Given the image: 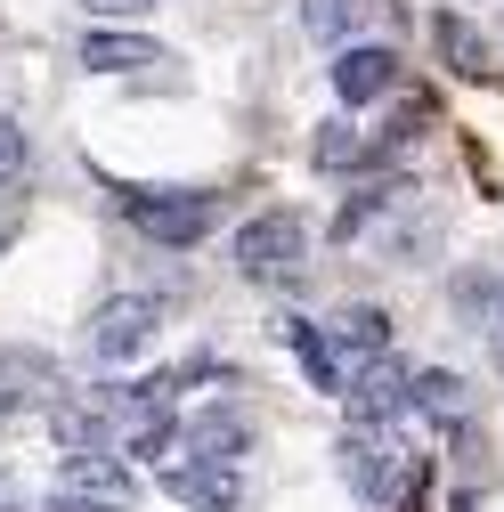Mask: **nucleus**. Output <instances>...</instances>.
<instances>
[{
    "mask_svg": "<svg viewBox=\"0 0 504 512\" xmlns=\"http://www.w3.org/2000/svg\"><path fill=\"white\" fill-rule=\"evenodd\" d=\"M179 431L196 439V456H204V464H236L244 447H252V423H244L236 407H204V415H187Z\"/></svg>",
    "mask_w": 504,
    "mask_h": 512,
    "instance_id": "nucleus-13",
    "label": "nucleus"
},
{
    "mask_svg": "<svg viewBox=\"0 0 504 512\" xmlns=\"http://www.w3.org/2000/svg\"><path fill=\"white\" fill-rule=\"evenodd\" d=\"M155 326H163V301L155 293H114V301L90 309V350L98 358H139L155 342Z\"/></svg>",
    "mask_w": 504,
    "mask_h": 512,
    "instance_id": "nucleus-5",
    "label": "nucleus"
},
{
    "mask_svg": "<svg viewBox=\"0 0 504 512\" xmlns=\"http://www.w3.org/2000/svg\"><path fill=\"white\" fill-rule=\"evenodd\" d=\"M448 309H456V326L496 334V326H504V277H496V269H456V277H448Z\"/></svg>",
    "mask_w": 504,
    "mask_h": 512,
    "instance_id": "nucleus-8",
    "label": "nucleus"
},
{
    "mask_svg": "<svg viewBox=\"0 0 504 512\" xmlns=\"http://www.w3.org/2000/svg\"><path fill=\"white\" fill-rule=\"evenodd\" d=\"M0 512H25V504H17V480H9V472H0Z\"/></svg>",
    "mask_w": 504,
    "mask_h": 512,
    "instance_id": "nucleus-21",
    "label": "nucleus"
},
{
    "mask_svg": "<svg viewBox=\"0 0 504 512\" xmlns=\"http://www.w3.org/2000/svg\"><path fill=\"white\" fill-rule=\"evenodd\" d=\"M350 17H358V0H301V25L318 33V41H342Z\"/></svg>",
    "mask_w": 504,
    "mask_h": 512,
    "instance_id": "nucleus-18",
    "label": "nucleus"
},
{
    "mask_svg": "<svg viewBox=\"0 0 504 512\" xmlns=\"http://www.w3.org/2000/svg\"><path fill=\"white\" fill-rule=\"evenodd\" d=\"M456 512H480V488H456Z\"/></svg>",
    "mask_w": 504,
    "mask_h": 512,
    "instance_id": "nucleus-22",
    "label": "nucleus"
},
{
    "mask_svg": "<svg viewBox=\"0 0 504 512\" xmlns=\"http://www.w3.org/2000/svg\"><path fill=\"white\" fill-rule=\"evenodd\" d=\"M488 342H496V366H504V326H496V334H488Z\"/></svg>",
    "mask_w": 504,
    "mask_h": 512,
    "instance_id": "nucleus-23",
    "label": "nucleus"
},
{
    "mask_svg": "<svg viewBox=\"0 0 504 512\" xmlns=\"http://www.w3.org/2000/svg\"><path fill=\"white\" fill-rule=\"evenodd\" d=\"M33 399H57V366L41 350H0V423L25 415Z\"/></svg>",
    "mask_w": 504,
    "mask_h": 512,
    "instance_id": "nucleus-6",
    "label": "nucleus"
},
{
    "mask_svg": "<svg viewBox=\"0 0 504 512\" xmlns=\"http://www.w3.org/2000/svg\"><path fill=\"white\" fill-rule=\"evenodd\" d=\"M82 66L90 74H139V66H155V41L147 33H90L82 41Z\"/></svg>",
    "mask_w": 504,
    "mask_h": 512,
    "instance_id": "nucleus-15",
    "label": "nucleus"
},
{
    "mask_svg": "<svg viewBox=\"0 0 504 512\" xmlns=\"http://www.w3.org/2000/svg\"><path fill=\"white\" fill-rule=\"evenodd\" d=\"M407 407H423L431 423H464V407H472V391H464V374H448V366H407Z\"/></svg>",
    "mask_w": 504,
    "mask_h": 512,
    "instance_id": "nucleus-11",
    "label": "nucleus"
},
{
    "mask_svg": "<svg viewBox=\"0 0 504 512\" xmlns=\"http://www.w3.org/2000/svg\"><path fill=\"white\" fill-rule=\"evenodd\" d=\"M342 399H350V431L383 439V431L407 415V358H399V350H374V358H358V366L342 374Z\"/></svg>",
    "mask_w": 504,
    "mask_h": 512,
    "instance_id": "nucleus-3",
    "label": "nucleus"
},
{
    "mask_svg": "<svg viewBox=\"0 0 504 512\" xmlns=\"http://www.w3.org/2000/svg\"><path fill=\"white\" fill-rule=\"evenodd\" d=\"M114 212L147 228L155 244L187 252V244H204L212 220H220V196H204V187H114Z\"/></svg>",
    "mask_w": 504,
    "mask_h": 512,
    "instance_id": "nucleus-1",
    "label": "nucleus"
},
{
    "mask_svg": "<svg viewBox=\"0 0 504 512\" xmlns=\"http://www.w3.org/2000/svg\"><path fill=\"white\" fill-rule=\"evenodd\" d=\"M122 9H147V0H90V17H122Z\"/></svg>",
    "mask_w": 504,
    "mask_h": 512,
    "instance_id": "nucleus-20",
    "label": "nucleus"
},
{
    "mask_svg": "<svg viewBox=\"0 0 504 512\" xmlns=\"http://www.w3.org/2000/svg\"><path fill=\"white\" fill-rule=\"evenodd\" d=\"M41 512H122V504H90V496H41Z\"/></svg>",
    "mask_w": 504,
    "mask_h": 512,
    "instance_id": "nucleus-19",
    "label": "nucleus"
},
{
    "mask_svg": "<svg viewBox=\"0 0 504 512\" xmlns=\"http://www.w3.org/2000/svg\"><path fill=\"white\" fill-rule=\"evenodd\" d=\"M171 496L187 512H236L244 480H236V464H187V472H171Z\"/></svg>",
    "mask_w": 504,
    "mask_h": 512,
    "instance_id": "nucleus-12",
    "label": "nucleus"
},
{
    "mask_svg": "<svg viewBox=\"0 0 504 512\" xmlns=\"http://www.w3.org/2000/svg\"><path fill=\"white\" fill-rule=\"evenodd\" d=\"M277 334L293 342V358H301V374L318 382V391H342V358H334V342H326V326H309V317H285Z\"/></svg>",
    "mask_w": 504,
    "mask_h": 512,
    "instance_id": "nucleus-14",
    "label": "nucleus"
},
{
    "mask_svg": "<svg viewBox=\"0 0 504 512\" xmlns=\"http://www.w3.org/2000/svg\"><path fill=\"white\" fill-rule=\"evenodd\" d=\"M334 472L350 480L358 504H399L415 464H399L391 447H383V439H366V431H342V439H334Z\"/></svg>",
    "mask_w": 504,
    "mask_h": 512,
    "instance_id": "nucleus-4",
    "label": "nucleus"
},
{
    "mask_svg": "<svg viewBox=\"0 0 504 512\" xmlns=\"http://www.w3.org/2000/svg\"><path fill=\"white\" fill-rule=\"evenodd\" d=\"M57 496H90V504H122V496H131V464H114L106 447H90V456H66V472H57Z\"/></svg>",
    "mask_w": 504,
    "mask_h": 512,
    "instance_id": "nucleus-9",
    "label": "nucleus"
},
{
    "mask_svg": "<svg viewBox=\"0 0 504 512\" xmlns=\"http://www.w3.org/2000/svg\"><path fill=\"white\" fill-rule=\"evenodd\" d=\"M9 236H17V228H9V220H0V252H9Z\"/></svg>",
    "mask_w": 504,
    "mask_h": 512,
    "instance_id": "nucleus-24",
    "label": "nucleus"
},
{
    "mask_svg": "<svg viewBox=\"0 0 504 512\" xmlns=\"http://www.w3.org/2000/svg\"><path fill=\"white\" fill-rule=\"evenodd\" d=\"M25 179H33V147H25L17 122H0V204L25 196Z\"/></svg>",
    "mask_w": 504,
    "mask_h": 512,
    "instance_id": "nucleus-17",
    "label": "nucleus"
},
{
    "mask_svg": "<svg viewBox=\"0 0 504 512\" xmlns=\"http://www.w3.org/2000/svg\"><path fill=\"white\" fill-rule=\"evenodd\" d=\"M301 261H309V220H301L293 204H269V212L244 220L236 269H244L252 285H285V277H301Z\"/></svg>",
    "mask_w": 504,
    "mask_h": 512,
    "instance_id": "nucleus-2",
    "label": "nucleus"
},
{
    "mask_svg": "<svg viewBox=\"0 0 504 512\" xmlns=\"http://www.w3.org/2000/svg\"><path fill=\"white\" fill-rule=\"evenodd\" d=\"M431 49H439V66H448V74H472V82H488V66H496L488 41H480V25L456 17V9H439V17H431Z\"/></svg>",
    "mask_w": 504,
    "mask_h": 512,
    "instance_id": "nucleus-10",
    "label": "nucleus"
},
{
    "mask_svg": "<svg viewBox=\"0 0 504 512\" xmlns=\"http://www.w3.org/2000/svg\"><path fill=\"white\" fill-rule=\"evenodd\" d=\"M399 82V49H342L334 57V90H342V106H374Z\"/></svg>",
    "mask_w": 504,
    "mask_h": 512,
    "instance_id": "nucleus-7",
    "label": "nucleus"
},
{
    "mask_svg": "<svg viewBox=\"0 0 504 512\" xmlns=\"http://www.w3.org/2000/svg\"><path fill=\"white\" fill-rule=\"evenodd\" d=\"M309 163H318L326 179H350V163H358V131H350V122H326V131L309 139Z\"/></svg>",
    "mask_w": 504,
    "mask_h": 512,
    "instance_id": "nucleus-16",
    "label": "nucleus"
}]
</instances>
